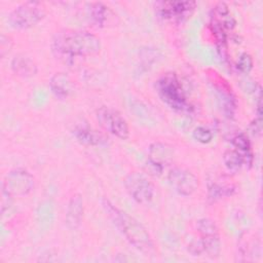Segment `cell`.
Instances as JSON below:
<instances>
[{
    "label": "cell",
    "instance_id": "cell-2",
    "mask_svg": "<svg viewBox=\"0 0 263 263\" xmlns=\"http://www.w3.org/2000/svg\"><path fill=\"white\" fill-rule=\"evenodd\" d=\"M102 204L112 223L134 248L145 254H149L154 250L152 237L137 219L113 204L107 198L102 200Z\"/></svg>",
    "mask_w": 263,
    "mask_h": 263
},
{
    "label": "cell",
    "instance_id": "cell-13",
    "mask_svg": "<svg viewBox=\"0 0 263 263\" xmlns=\"http://www.w3.org/2000/svg\"><path fill=\"white\" fill-rule=\"evenodd\" d=\"M83 199L81 194H74L67 205L66 215H65V223L67 227L71 230L77 229L83 220Z\"/></svg>",
    "mask_w": 263,
    "mask_h": 263
},
{
    "label": "cell",
    "instance_id": "cell-1",
    "mask_svg": "<svg viewBox=\"0 0 263 263\" xmlns=\"http://www.w3.org/2000/svg\"><path fill=\"white\" fill-rule=\"evenodd\" d=\"M102 47L100 38L87 31L66 29L57 33L52 39V51L60 58H84L96 55Z\"/></svg>",
    "mask_w": 263,
    "mask_h": 263
},
{
    "label": "cell",
    "instance_id": "cell-23",
    "mask_svg": "<svg viewBox=\"0 0 263 263\" xmlns=\"http://www.w3.org/2000/svg\"><path fill=\"white\" fill-rule=\"evenodd\" d=\"M254 67V60L252 55L248 52H241L235 63V68L238 72L242 74H248L252 71Z\"/></svg>",
    "mask_w": 263,
    "mask_h": 263
},
{
    "label": "cell",
    "instance_id": "cell-3",
    "mask_svg": "<svg viewBox=\"0 0 263 263\" xmlns=\"http://www.w3.org/2000/svg\"><path fill=\"white\" fill-rule=\"evenodd\" d=\"M155 89L160 100L172 110L179 113H190L192 111L193 107L188 101L176 73L170 72L161 75L155 83Z\"/></svg>",
    "mask_w": 263,
    "mask_h": 263
},
{
    "label": "cell",
    "instance_id": "cell-10",
    "mask_svg": "<svg viewBox=\"0 0 263 263\" xmlns=\"http://www.w3.org/2000/svg\"><path fill=\"white\" fill-rule=\"evenodd\" d=\"M210 25L218 41L224 43L227 33L236 25V22L226 3L220 2L214 6L212 9Z\"/></svg>",
    "mask_w": 263,
    "mask_h": 263
},
{
    "label": "cell",
    "instance_id": "cell-17",
    "mask_svg": "<svg viewBox=\"0 0 263 263\" xmlns=\"http://www.w3.org/2000/svg\"><path fill=\"white\" fill-rule=\"evenodd\" d=\"M12 72L22 78H31L37 74L38 68L36 63L28 55L16 54L10 63Z\"/></svg>",
    "mask_w": 263,
    "mask_h": 263
},
{
    "label": "cell",
    "instance_id": "cell-5",
    "mask_svg": "<svg viewBox=\"0 0 263 263\" xmlns=\"http://www.w3.org/2000/svg\"><path fill=\"white\" fill-rule=\"evenodd\" d=\"M125 191L138 204H149L155 195V186L152 181L143 173H129L123 180Z\"/></svg>",
    "mask_w": 263,
    "mask_h": 263
},
{
    "label": "cell",
    "instance_id": "cell-14",
    "mask_svg": "<svg viewBox=\"0 0 263 263\" xmlns=\"http://www.w3.org/2000/svg\"><path fill=\"white\" fill-rule=\"evenodd\" d=\"M72 133L80 144L86 146H101L106 143L105 136L86 123L75 125Z\"/></svg>",
    "mask_w": 263,
    "mask_h": 263
},
{
    "label": "cell",
    "instance_id": "cell-19",
    "mask_svg": "<svg viewBox=\"0 0 263 263\" xmlns=\"http://www.w3.org/2000/svg\"><path fill=\"white\" fill-rule=\"evenodd\" d=\"M234 190L235 187L233 184L221 180H216L209 184V197L214 200L221 199L223 197L232 195Z\"/></svg>",
    "mask_w": 263,
    "mask_h": 263
},
{
    "label": "cell",
    "instance_id": "cell-9",
    "mask_svg": "<svg viewBox=\"0 0 263 263\" xmlns=\"http://www.w3.org/2000/svg\"><path fill=\"white\" fill-rule=\"evenodd\" d=\"M167 182L176 193L185 197L192 195L199 186L197 176L191 171L180 166H175L168 171Z\"/></svg>",
    "mask_w": 263,
    "mask_h": 263
},
{
    "label": "cell",
    "instance_id": "cell-15",
    "mask_svg": "<svg viewBox=\"0 0 263 263\" xmlns=\"http://www.w3.org/2000/svg\"><path fill=\"white\" fill-rule=\"evenodd\" d=\"M254 156H248L234 148L228 149L223 154V162L229 173H238L242 167H250L253 164Z\"/></svg>",
    "mask_w": 263,
    "mask_h": 263
},
{
    "label": "cell",
    "instance_id": "cell-8",
    "mask_svg": "<svg viewBox=\"0 0 263 263\" xmlns=\"http://www.w3.org/2000/svg\"><path fill=\"white\" fill-rule=\"evenodd\" d=\"M196 8L195 1H160L155 3L156 14L163 21L182 23L189 18Z\"/></svg>",
    "mask_w": 263,
    "mask_h": 263
},
{
    "label": "cell",
    "instance_id": "cell-18",
    "mask_svg": "<svg viewBox=\"0 0 263 263\" xmlns=\"http://www.w3.org/2000/svg\"><path fill=\"white\" fill-rule=\"evenodd\" d=\"M87 14L92 24L97 27H105L109 22L112 11L110 7H108L103 2H91L88 3L87 6Z\"/></svg>",
    "mask_w": 263,
    "mask_h": 263
},
{
    "label": "cell",
    "instance_id": "cell-24",
    "mask_svg": "<svg viewBox=\"0 0 263 263\" xmlns=\"http://www.w3.org/2000/svg\"><path fill=\"white\" fill-rule=\"evenodd\" d=\"M193 139L200 144H209L213 140V133L210 128L199 125L196 126L192 132Z\"/></svg>",
    "mask_w": 263,
    "mask_h": 263
},
{
    "label": "cell",
    "instance_id": "cell-21",
    "mask_svg": "<svg viewBox=\"0 0 263 263\" xmlns=\"http://www.w3.org/2000/svg\"><path fill=\"white\" fill-rule=\"evenodd\" d=\"M139 53H140V61L145 67L147 66L151 67V65L156 63L161 57V52L157 48H152L148 46L141 48Z\"/></svg>",
    "mask_w": 263,
    "mask_h": 263
},
{
    "label": "cell",
    "instance_id": "cell-16",
    "mask_svg": "<svg viewBox=\"0 0 263 263\" xmlns=\"http://www.w3.org/2000/svg\"><path fill=\"white\" fill-rule=\"evenodd\" d=\"M48 86L53 96L60 100L67 99L73 90L72 80L69 75L64 72H59L52 75Z\"/></svg>",
    "mask_w": 263,
    "mask_h": 263
},
{
    "label": "cell",
    "instance_id": "cell-11",
    "mask_svg": "<svg viewBox=\"0 0 263 263\" xmlns=\"http://www.w3.org/2000/svg\"><path fill=\"white\" fill-rule=\"evenodd\" d=\"M188 251L193 256H206L211 259L219 257L221 253V240L219 234L199 235L197 239L188 245Z\"/></svg>",
    "mask_w": 263,
    "mask_h": 263
},
{
    "label": "cell",
    "instance_id": "cell-4",
    "mask_svg": "<svg viewBox=\"0 0 263 263\" xmlns=\"http://www.w3.org/2000/svg\"><path fill=\"white\" fill-rule=\"evenodd\" d=\"M46 14L45 5L39 1H26L16 6L8 16L10 26L17 30H25L36 26Z\"/></svg>",
    "mask_w": 263,
    "mask_h": 263
},
{
    "label": "cell",
    "instance_id": "cell-20",
    "mask_svg": "<svg viewBox=\"0 0 263 263\" xmlns=\"http://www.w3.org/2000/svg\"><path fill=\"white\" fill-rule=\"evenodd\" d=\"M231 144L233 148L240 153L248 155V156H253L252 148H251V142L248 138V136L243 133H236L235 135L232 136L231 138Z\"/></svg>",
    "mask_w": 263,
    "mask_h": 263
},
{
    "label": "cell",
    "instance_id": "cell-12",
    "mask_svg": "<svg viewBox=\"0 0 263 263\" xmlns=\"http://www.w3.org/2000/svg\"><path fill=\"white\" fill-rule=\"evenodd\" d=\"M174 155L173 148L161 142L152 143L148 150V165L154 174H160L163 171L165 164H167Z\"/></svg>",
    "mask_w": 263,
    "mask_h": 263
},
{
    "label": "cell",
    "instance_id": "cell-22",
    "mask_svg": "<svg viewBox=\"0 0 263 263\" xmlns=\"http://www.w3.org/2000/svg\"><path fill=\"white\" fill-rule=\"evenodd\" d=\"M196 229L199 235L219 234V229L216 223L209 218H201L196 222Z\"/></svg>",
    "mask_w": 263,
    "mask_h": 263
},
{
    "label": "cell",
    "instance_id": "cell-6",
    "mask_svg": "<svg viewBox=\"0 0 263 263\" xmlns=\"http://www.w3.org/2000/svg\"><path fill=\"white\" fill-rule=\"evenodd\" d=\"M96 117L100 126L108 134L120 140H126L129 137L128 123L118 110L101 106L96 111Z\"/></svg>",
    "mask_w": 263,
    "mask_h": 263
},
{
    "label": "cell",
    "instance_id": "cell-7",
    "mask_svg": "<svg viewBox=\"0 0 263 263\" xmlns=\"http://www.w3.org/2000/svg\"><path fill=\"white\" fill-rule=\"evenodd\" d=\"M34 177L25 168L11 170L3 179L2 194L10 197L28 195L34 189Z\"/></svg>",
    "mask_w": 263,
    "mask_h": 263
}]
</instances>
